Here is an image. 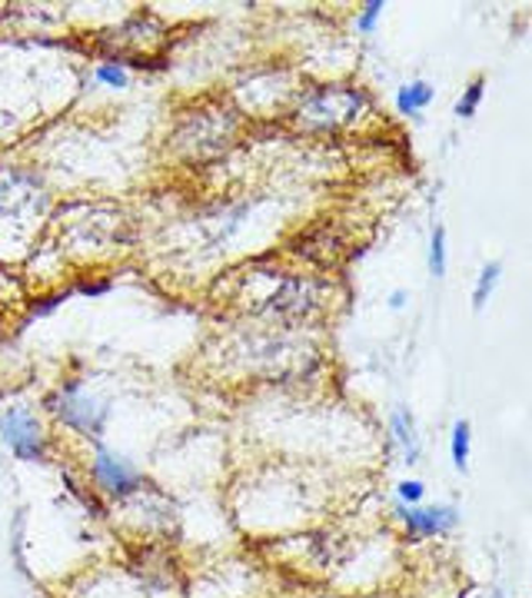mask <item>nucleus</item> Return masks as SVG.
Instances as JSON below:
<instances>
[{
	"mask_svg": "<svg viewBox=\"0 0 532 598\" xmlns=\"http://www.w3.org/2000/svg\"><path fill=\"white\" fill-rule=\"evenodd\" d=\"M40 197V183L27 170H0V217L27 213Z\"/></svg>",
	"mask_w": 532,
	"mask_h": 598,
	"instance_id": "nucleus-8",
	"label": "nucleus"
},
{
	"mask_svg": "<svg viewBox=\"0 0 532 598\" xmlns=\"http://www.w3.org/2000/svg\"><path fill=\"white\" fill-rule=\"evenodd\" d=\"M47 409L60 426H67L70 432H77L83 439H100V432H103V426L110 419V406L100 396L87 392L80 382L57 386L47 396Z\"/></svg>",
	"mask_w": 532,
	"mask_h": 598,
	"instance_id": "nucleus-4",
	"label": "nucleus"
},
{
	"mask_svg": "<svg viewBox=\"0 0 532 598\" xmlns=\"http://www.w3.org/2000/svg\"><path fill=\"white\" fill-rule=\"evenodd\" d=\"M496 598H503V596H496Z\"/></svg>",
	"mask_w": 532,
	"mask_h": 598,
	"instance_id": "nucleus-20",
	"label": "nucleus"
},
{
	"mask_svg": "<svg viewBox=\"0 0 532 598\" xmlns=\"http://www.w3.org/2000/svg\"><path fill=\"white\" fill-rule=\"evenodd\" d=\"M500 280H503V263H500V260H490V263L480 270L476 287H473V312H483V309H486V302L500 290Z\"/></svg>",
	"mask_w": 532,
	"mask_h": 598,
	"instance_id": "nucleus-12",
	"label": "nucleus"
},
{
	"mask_svg": "<svg viewBox=\"0 0 532 598\" xmlns=\"http://www.w3.org/2000/svg\"><path fill=\"white\" fill-rule=\"evenodd\" d=\"M110 287H113L110 280H100L97 287H80V293H83V297H100V293H107Z\"/></svg>",
	"mask_w": 532,
	"mask_h": 598,
	"instance_id": "nucleus-19",
	"label": "nucleus"
},
{
	"mask_svg": "<svg viewBox=\"0 0 532 598\" xmlns=\"http://www.w3.org/2000/svg\"><path fill=\"white\" fill-rule=\"evenodd\" d=\"M367 107H370L367 90L353 83H323L297 100L293 123L310 133H333V130L353 127Z\"/></svg>",
	"mask_w": 532,
	"mask_h": 598,
	"instance_id": "nucleus-3",
	"label": "nucleus"
},
{
	"mask_svg": "<svg viewBox=\"0 0 532 598\" xmlns=\"http://www.w3.org/2000/svg\"><path fill=\"white\" fill-rule=\"evenodd\" d=\"M93 77H97L100 87H110V90H127V83H130L123 63H117V60H103V63L93 70Z\"/></svg>",
	"mask_w": 532,
	"mask_h": 598,
	"instance_id": "nucleus-14",
	"label": "nucleus"
},
{
	"mask_svg": "<svg viewBox=\"0 0 532 598\" xmlns=\"http://www.w3.org/2000/svg\"><path fill=\"white\" fill-rule=\"evenodd\" d=\"M0 446H7L13 452V459L40 466L47 462V429L40 422V416L33 412V406L27 402H13L7 409H0Z\"/></svg>",
	"mask_w": 532,
	"mask_h": 598,
	"instance_id": "nucleus-5",
	"label": "nucleus"
},
{
	"mask_svg": "<svg viewBox=\"0 0 532 598\" xmlns=\"http://www.w3.org/2000/svg\"><path fill=\"white\" fill-rule=\"evenodd\" d=\"M390 442L400 452L403 466H416L420 462L423 442H420V429H416V419H413L410 406H397L393 409V416H390Z\"/></svg>",
	"mask_w": 532,
	"mask_h": 598,
	"instance_id": "nucleus-9",
	"label": "nucleus"
},
{
	"mask_svg": "<svg viewBox=\"0 0 532 598\" xmlns=\"http://www.w3.org/2000/svg\"><path fill=\"white\" fill-rule=\"evenodd\" d=\"M423 499H426V486L420 479H400V486H397L400 506H423Z\"/></svg>",
	"mask_w": 532,
	"mask_h": 598,
	"instance_id": "nucleus-16",
	"label": "nucleus"
},
{
	"mask_svg": "<svg viewBox=\"0 0 532 598\" xmlns=\"http://www.w3.org/2000/svg\"><path fill=\"white\" fill-rule=\"evenodd\" d=\"M213 299L253 319L297 326L323 312L327 283L317 277L290 273L280 263H247L220 277Z\"/></svg>",
	"mask_w": 532,
	"mask_h": 598,
	"instance_id": "nucleus-1",
	"label": "nucleus"
},
{
	"mask_svg": "<svg viewBox=\"0 0 532 598\" xmlns=\"http://www.w3.org/2000/svg\"><path fill=\"white\" fill-rule=\"evenodd\" d=\"M90 479H93L97 496H103L107 502H130L147 489L143 472L130 459H123L120 452H113L100 442L90 459Z\"/></svg>",
	"mask_w": 532,
	"mask_h": 598,
	"instance_id": "nucleus-6",
	"label": "nucleus"
},
{
	"mask_svg": "<svg viewBox=\"0 0 532 598\" xmlns=\"http://www.w3.org/2000/svg\"><path fill=\"white\" fill-rule=\"evenodd\" d=\"M383 10H387V3H383V0H373V3H367V7H363V13L357 17V30H360V33H373V30L380 27V17H383Z\"/></svg>",
	"mask_w": 532,
	"mask_h": 598,
	"instance_id": "nucleus-17",
	"label": "nucleus"
},
{
	"mask_svg": "<svg viewBox=\"0 0 532 598\" xmlns=\"http://www.w3.org/2000/svg\"><path fill=\"white\" fill-rule=\"evenodd\" d=\"M483 90H486V80H483V77H476V80L466 87V93H463L460 103H456V117H460V120L476 117V110H480V103H483Z\"/></svg>",
	"mask_w": 532,
	"mask_h": 598,
	"instance_id": "nucleus-15",
	"label": "nucleus"
},
{
	"mask_svg": "<svg viewBox=\"0 0 532 598\" xmlns=\"http://www.w3.org/2000/svg\"><path fill=\"white\" fill-rule=\"evenodd\" d=\"M450 237H446V227H436L433 237H430V253H426V263H430V273L436 280L446 277V260H450Z\"/></svg>",
	"mask_w": 532,
	"mask_h": 598,
	"instance_id": "nucleus-13",
	"label": "nucleus"
},
{
	"mask_svg": "<svg viewBox=\"0 0 532 598\" xmlns=\"http://www.w3.org/2000/svg\"><path fill=\"white\" fill-rule=\"evenodd\" d=\"M433 100H436V90H433V83H426V80H410V83H403V87L397 90V97H393L400 117H420Z\"/></svg>",
	"mask_w": 532,
	"mask_h": 598,
	"instance_id": "nucleus-10",
	"label": "nucleus"
},
{
	"mask_svg": "<svg viewBox=\"0 0 532 598\" xmlns=\"http://www.w3.org/2000/svg\"><path fill=\"white\" fill-rule=\"evenodd\" d=\"M406 302H410V293H406V290H393L390 299H387V306H390L393 312H403V309H406Z\"/></svg>",
	"mask_w": 532,
	"mask_h": 598,
	"instance_id": "nucleus-18",
	"label": "nucleus"
},
{
	"mask_svg": "<svg viewBox=\"0 0 532 598\" xmlns=\"http://www.w3.org/2000/svg\"><path fill=\"white\" fill-rule=\"evenodd\" d=\"M397 522L406 529L410 539H436L456 529L460 512L456 506H400L397 502Z\"/></svg>",
	"mask_w": 532,
	"mask_h": 598,
	"instance_id": "nucleus-7",
	"label": "nucleus"
},
{
	"mask_svg": "<svg viewBox=\"0 0 532 598\" xmlns=\"http://www.w3.org/2000/svg\"><path fill=\"white\" fill-rule=\"evenodd\" d=\"M237 113L223 110V107H197L190 113H183L170 133V150L180 160L200 163V160H213L220 153L230 150L233 137H237Z\"/></svg>",
	"mask_w": 532,
	"mask_h": 598,
	"instance_id": "nucleus-2",
	"label": "nucleus"
},
{
	"mask_svg": "<svg viewBox=\"0 0 532 598\" xmlns=\"http://www.w3.org/2000/svg\"><path fill=\"white\" fill-rule=\"evenodd\" d=\"M450 456L456 472H470V456H473V426L470 419H456L450 432Z\"/></svg>",
	"mask_w": 532,
	"mask_h": 598,
	"instance_id": "nucleus-11",
	"label": "nucleus"
}]
</instances>
